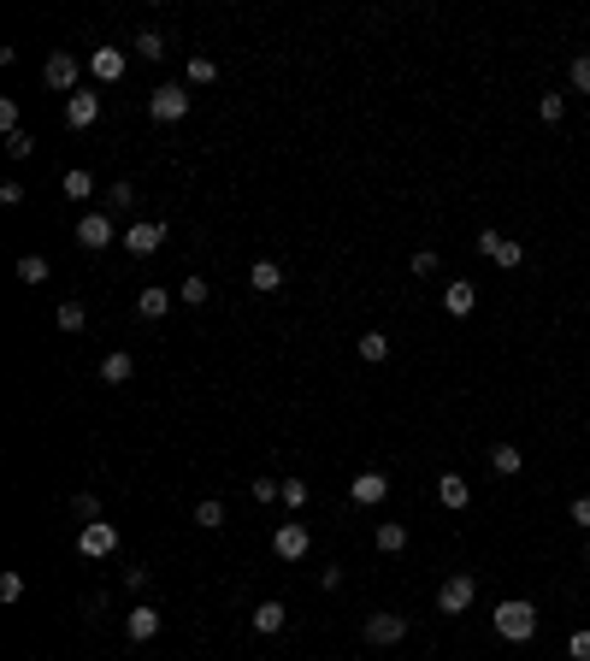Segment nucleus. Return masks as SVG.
Segmentation results:
<instances>
[{
    "label": "nucleus",
    "mask_w": 590,
    "mask_h": 661,
    "mask_svg": "<svg viewBox=\"0 0 590 661\" xmlns=\"http://www.w3.org/2000/svg\"><path fill=\"white\" fill-rule=\"evenodd\" d=\"M0 130L18 136V101H0Z\"/></svg>",
    "instance_id": "obj_41"
},
{
    "label": "nucleus",
    "mask_w": 590,
    "mask_h": 661,
    "mask_svg": "<svg viewBox=\"0 0 590 661\" xmlns=\"http://www.w3.org/2000/svg\"><path fill=\"white\" fill-rule=\"evenodd\" d=\"M567 514H573V526H585V532H590V496H573Z\"/></svg>",
    "instance_id": "obj_42"
},
{
    "label": "nucleus",
    "mask_w": 590,
    "mask_h": 661,
    "mask_svg": "<svg viewBox=\"0 0 590 661\" xmlns=\"http://www.w3.org/2000/svg\"><path fill=\"white\" fill-rule=\"evenodd\" d=\"M408 638V615H367V644H378V650H390V644H401Z\"/></svg>",
    "instance_id": "obj_8"
},
{
    "label": "nucleus",
    "mask_w": 590,
    "mask_h": 661,
    "mask_svg": "<svg viewBox=\"0 0 590 661\" xmlns=\"http://www.w3.org/2000/svg\"><path fill=\"white\" fill-rule=\"evenodd\" d=\"M472 596H479V584H472V573H455V579L437 584V615H467Z\"/></svg>",
    "instance_id": "obj_3"
},
{
    "label": "nucleus",
    "mask_w": 590,
    "mask_h": 661,
    "mask_svg": "<svg viewBox=\"0 0 590 661\" xmlns=\"http://www.w3.org/2000/svg\"><path fill=\"white\" fill-rule=\"evenodd\" d=\"M107 207H112V213H130V207H136V183H130V178H119V183L107 190Z\"/></svg>",
    "instance_id": "obj_25"
},
{
    "label": "nucleus",
    "mask_w": 590,
    "mask_h": 661,
    "mask_svg": "<svg viewBox=\"0 0 590 661\" xmlns=\"http://www.w3.org/2000/svg\"><path fill=\"white\" fill-rule=\"evenodd\" d=\"M148 112H154L160 124H178L183 112H190V89H178V83H160V89L148 95Z\"/></svg>",
    "instance_id": "obj_6"
},
{
    "label": "nucleus",
    "mask_w": 590,
    "mask_h": 661,
    "mask_svg": "<svg viewBox=\"0 0 590 661\" xmlns=\"http://www.w3.org/2000/svg\"><path fill=\"white\" fill-rule=\"evenodd\" d=\"M348 496H355V508H378L384 496H390V479H384V472H355V479H348Z\"/></svg>",
    "instance_id": "obj_11"
},
{
    "label": "nucleus",
    "mask_w": 590,
    "mask_h": 661,
    "mask_svg": "<svg viewBox=\"0 0 590 661\" xmlns=\"http://www.w3.org/2000/svg\"><path fill=\"white\" fill-rule=\"evenodd\" d=\"M42 83L47 89H59L71 101V95L83 89V66H78V54H66V47H59V54H47V66H42Z\"/></svg>",
    "instance_id": "obj_2"
},
{
    "label": "nucleus",
    "mask_w": 590,
    "mask_h": 661,
    "mask_svg": "<svg viewBox=\"0 0 590 661\" xmlns=\"http://www.w3.org/2000/svg\"><path fill=\"white\" fill-rule=\"evenodd\" d=\"M136 307H142V319H166L171 314V290L166 284H148V290L136 295Z\"/></svg>",
    "instance_id": "obj_20"
},
{
    "label": "nucleus",
    "mask_w": 590,
    "mask_h": 661,
    "mask_svg": "<svg viewBox=\"0 0 590 661\" xmlns=\"http://www.w3.org/2000/svg\"><path fill=\"white\" fill-rule=\"evenodd\" d=\"M561 112H567V95H543V101H537V119L543 124H561Z\"/></svg>",
    "instance_id": "obj_35"
},
{
    "label": "nucleus",
    "mask_w": 590,
    "mask_h": 661,
    "mask_svg": "<svg viewBox=\"0 0 590 661\" xmlns=\"http://www.w3.org/2000/svg\"><path fill=\"white\" fill-rule=\"evenodd\" d=\"M573 89H579V95H590V54H579V59H573Z\"/></svg>",
    "instance_id": "obj_38"
},
{
    "label": "nucleus",
    "mask_w": 590,
    "mask_h": 661,
    "mask_svg": "<svg viewBox=\"0 0 590 661\" xmlns=\"http://www.w3.org/2000/svg\"><path fill=\"white\" fill-rule=\"evenodd\" d=\"M472 307H479V290H472L467 278H455V284H443V314H455V319H467Z\"/></svg>",
    "instance_id": "obj_14"
},
{
    "label": "nucleus",
    "mask_w": 590,
    "mask_h": 661,
    "mask_svg": "<svg viewBox=\"0 0 590 661\" xmlns=\"http://www.w3.org/2000/svg\"><path fill=\"white\" fill-rule=\"evenodd\" d=\"M124 632H130V644L160 638V608H154V603H136L130 615H124Z\"/></svg>",
    "instance_id": "obj_12"
},
{
    "label": "nucleus",
    "mask_w": 590,
    "mask_h": 661,
    "mask_svg": "<svg viewBox=\"0 0 590 661\" xmlns=\"http://www.w3.org/2000/svg\"><path fill=\"white\" fill-rule=\"evenodd\" d=\"M284 508H301L307 502V479H284V496H278Z\"/></svg>",
    "instance_id": "obj_36"
},
{
    "label": "nucleus",
    "mask_w": 590,
    "mask_h": 661,
    "mask_svg": "<svg viewBox=\"0 0 590 661\" xmlns=\"http://www.w3.org/2000/svg\"><path fill=\"white\" fill-rule=\"evenodd\" d=\"M95 119H100V95L78 89V95H71V101H66V124H71V130H89Z\"/></svg>",
    "instance_id": "obj_13"
},
{
    "label": "nucleus",
    "mask_w": 590,
    "mask_h": 661,
    "mask_svg": "<svg viewBox=\"0 0 590 661\" xmlns=\"http://www.w3.org/2000/svg\"><path fill=\"white\" fill-rule=\"evenodd\" d=\"M71 514H78L83 526H95V520H100V496L95 491H78V496H71Z\"/></svg>",
    "instance_id": "obj_26"
},
{
    "label": "nucleus",
    "mask_w": 590,
    "mask_h": 661,
    "mask_svg": "<svg viewBox=\"0 0 590 661\" xmlns=\"http://www.w3.org/2000/svg\"><path fill=\"white\" fill-rule=\"evenodd\" d=\"M124 66H130V59H124V47H95V54H89V71H95L100 83H119Z\"/></svg>",
    "instance_id": "obj_15"
},
{
    "label": "nucleus",
    "mask_w": 590,
    "mask_h": 661,
    "mask_svg": "<svg viewBox=\"0 0 590 661\" xmlns=\"http://www.w3.org/2000/svg\"><path fill=\"white\" fill-rule=\"evenodd\" d=\"M378 550L384 555H401V550H408V526H401V520H384V526H378Z\"/></svg>",
    "instance_id": "obj_24"
},
{
    "label": "nucleus",
    "mask_w": 590,
    "mask_h": 661,
    "mask_svg": "<svg viewBox=\"0 0 590 661\" xmlns=\"http://www.w3.org/2000/svg\"><path fill=\"white\" fill-rule=\"evenodd\" d=\"M136 54H142V59H166V36H160V30H142V36H136Z\"/></svg>",
    "instance_id": "obj_30"
},
{
    "label": "nucleus",
    "mask_w": 590,
    "mask_h": 661,
    "mask_svg": "<svg viewBox=\"0 0 590 661\" xmlns=\"http://www.w3.org/2000/svg\"><path fill=\"white\" fill-rule=\"evenodd\" d=\"M567 656L573 661H590V632H573V638H567Z\"/></svg>",
    "instance_id": "obj_40"
},
{
    "label": "nucleus",
    "mask_w": 590,
    "mask_h": 661,
    "mask_svg": "<svg viewBox=\"0 0 590 661\" xmlns=\"http://www.w3.org/2000/svg\"><path fill=\"white\" fill-rule=\"evenodd\" d=\"M59 195H66V201H89V195H95V178H89V166H71L66 171V183H59Z\"/></svg>",
    "instance_id": "obj_19"
},
{
    "label": "nucleus",
    "mask_w": 590,
    "mask_h": 661,
    "mask_svg": "<svg viewBox=\"0 0 590 661\" xmlns=\"http://www.w3.org/2000/svg\"><path fill=\"white\" fill-rule=\"evenodd\" d=\"M112 550H119V526H112V520H95V526L78 532V555L100 561V555H112Z\"/></svg>",
    "instance_id": "obj_7"
},
{
    "label": "nucleus",
    "mask_w": 590,
    "mask_h": 661,
    "mask_svg": "<svg viewBox=\"0 0 590 661\" xmlns=\"http://www.w3.org/2000/svg\"><path fill=\"white\" fill-rule=\"evenodd\" d=\"M479 254H484V260H496L502 272L525 266V248L513 243V236H502V231H479Z\"/></svg>",
    "instance_id": "obj_5"
},
{
    "label": "nucleus",
    "mask_w": 590,
    "mask_h": 661,
    "mask_svg": "<svg viewBox=\"0 0 590 661\" xmlns=\"http://www.w3.org/2000/svg\"><path fill=\"white\" fill-rule=\"evenodd\" d=\"M437 272V248H419V254H413V278H431Z\"/></svg>",
    "instance_id": "obj_39"
},
{
    "label": "nucleus",
    "mask_w": 590,
    "mask_h": 661,
    "mask_svg": "<svg viewBox=\"0 0 590 661\" xmlns=\"http://www.w3.org/2000/svg\"><path fill=\"white\" fill-rule=\"evenodd\" d=\"M130 355H124V348H112L107 360H100V384H130Z\"/></svg>",
    "instance_id": "obj_22"
},
{
    "label": "nucleus",
    "mask_w": 590,
    "mask_h": 661,
    "mask_svg": "<svg viewBox=\"0 0 590 661\" xmlns=\"http://www.w3.org/2000/svg\"><path fill=\"white\" fill-rule=\"evenodd\" d=\"M18 596H24V573L6 567V573H0V603H18Z\"/></svg>",
    "instance_id": "obj_34"
},
{
    "label": "nucleus",
    "mask_w": 590,
    "mask_h": 661,
    "mask_svg": "<svg viewBox=\"0 0 590 661\" xmlns=\"http://www.w3.org/2000/svg\"><path fill=\"white\" fill-rule=\"evenodd\" d=\"M0 201L18 207V201H24V183H18V178H6V183H0Z\"/></svg>",
    "instance_id": "obj_43"
},
{
    "label": "nucleus",
    "mask_w": 590,
    "mask_h": 661,
    "mask_svg": "<svg viewBox=\"0 0 590 661\" xmlns=\"http://www.w3.org/2000/svg\"><path fill=\"white\" fill-rule=\"evenodd\" d=\"M307 526H301V520H284V526L278 532H272V555H278V561H301V555H307Z\"/></svg>",
    "instance_id": "obj_9"
},
{
    "label": "nucleus",
    "mask_w": 590,
    "mask_h": 661,
    "mask_svg": "<svg viewBox=\"0 0 590 661\" xmlns=\"http://www.w3.org/2000/svg\"><path fill=\"white\" fill-rule=\"evenodd\" d=\"M437 502H443V508H455V514H461V508L472 502V484L461 479V472H443V479H437Z\"/></svg>",
    "instance_id": "obj_17"
},
{
    "label": "nucleus",
    "mask_w": 590,
    "mask_h": 661,
    "mask_svg": "<svg viewBox=\"0 0 590 661\" xmlns=\"http://www.w3.org/2000/svg\"><path fill=\"white\" fill-rule=\"evenodd\" d=\"M491 467L502 472V479H513V472L525 467V455H520V449H513V443H496V449H491Z\"/></svg>",
    "instance_id": "obj_23"
},
{
    "label": "nucleus",
    "mask_w": 590,
    "mask_h": 661,
    "mask_svg": "<svg viewBox=\"0 0 590 661\" xmlns=\"http://www.w3.org/2000/svg\"><path fill=\"white\" fill-rule=\"evenodd\" d=\"M248 496H254V502H272V496H284V479H272V472H260V479L248 484Z\"/></svg>",
    "instance_id": "obj_32"
},
{
    "label": "nucleus",
    "mask_w": 590,
    "mask_h": 661,
    "mask_svg": "<svg viewBox=\"0 0 590 661\" xmlns=\"http://www.w3.org/2000/svg\"><path fill=\"white\" fill-rule=\"evenodd\" d=\"M207 295H212V284H207V278H183V284H178V302H190V307H201Z\"/></svg>",
    "instance_id": "obj_29"
},
{
    "label": "nucleus",
    "mask_w": 590,
    "mask_h": 661,
    "mask_svg": "<svg viewBox=\"0 0 590 661\" xmlns=\"http://www.w3.org/2000/svg\"><path fill=\"white\" fill-rule=\"evenodd\" d=\"M190 83H195V89H207V83H219V66H212L207 54H195V59H190Z\"/></svg>",
    "instance_id": "obj_28"
},
{
    "label": "nucleus",
    "mask_w": 590,
    "mask_h": 661,
    "mask_svg": "<svg viewBox=\"0 0 590 661\" xmlns=\"http://www.w3.org/2000/svg\"><path fill=\"white\" fill-rule=\"evenodd\" d=\"M248 290L278 295L284 290V266H278V260H254V266H248Z\"/></svg>",
    "instance_id": "obj_16"
},
{
    "label": "nucleus",
    "mask_w": 590,
    "mask_h": 661,
    "mask_svg": "<svg viewBox=\"0 0 590 661\" xmlns=\"http://www.w3.org/2000/svg\"><path fill=\"white\" fill-rule=\"evenodd\" d=\"M195 526L201 532H219L224 526V502H212V496H207V502H195Z\"/></svg>",
    "instance_id": "obj_27"
},
{
    "label": "nucleus",
    "mask_w": 590,
    "mask_h": 661,
    "mask_svg": "<svg viewBox=\"0 0 590 661\" xmlns=\"http://www.w3.org/2000/svg\"><path fill=\"white\" fill-rule=\"evenodd\" d=\"M355 355L367 360V367H378V360H390V336H384V331H360Z\"/></svg>",
    "instance_id": "obj_21"
},
{
    "label": "nucleus",
    "mask_w": 590,
    "mask_h": 661,
    "mask_svg": "<svg viewBox=\"0 0 590 661\" xmlns=\"http://www.w3.org/2000/svg\"><path fill=\"white\" fill-rule=\"evenodd\" d=\"M18 278H24V284H47V260H42V254H24V260H18Z\"/></svg>",
    "instance_id": "obj_33"
},
{
    "label": "nucleus",
    "mask_w": 590,
    "mask_h": 661,
    "mask_svg": "<svg viewBox=\"0 0 590 661\" xmlns=\"http://www.w3.org/2000/svg\"><path fill=\"white\" fill-rule=\"evenodd\" d=\"M248 620H254V632H260V638H278V632H284V620H290V608H284V603H260Z\"/></svg>",
    "instance_id": "obj_18"
},
{
    "label": "nucleus",
    "mask_w": 590,
    "mask_h": 661,
    "mask_svg": "<svg viewBox=\"0 0 590 661\" xmlns=\"http://www.w3.org/2000/svg\"><path fill=\"white\" fill-rule=\"evenodd\" d=\"M119 243L130 248V254H160V248H166V224H160V219H130Z\"/></svg>",
    "instance_id": "obj_4"
},
{
    "label": "nucleus",
    "mask_w": 590,
    "mask_h": 661,
    "mask_svg": "<svg viewBox=\"0 0 590 661\" xmlns=\"http://www.w3.org/2000/svg\"><path fill=\"white\" fill-rule=\"evenodd\" d=\"M124 231H112V213H83L78 219V248H107V243H119Z\"/></svg>",
    "instance_id": "obj_10"
},
{
    "label": "nucleus",
    "mask_w": 590,
    "mask_h": 661,
    "mask_svg": "<svg viewBox=\"0 0 590 661\" xmlns=\"http://www.w3.org/2000/svg\"><path fill=\"white\" fill-rule=\"evenodd\" d=\"M83 325H89L83 302H59V331H83Z\"/></svg>",
    "instance_id": "obj_31"
},
{
    "label": "nucleus",
    "mask_w": 590,
    "mask_h": 661,
    "mask_svg": "<svg viewBox=\"0 0 590 661\" xmlns=\"http://www.w3.org/2000/svg\"><path fill=\"white\" fill-rule=\"evenodd\" d=\"M30 148H36V136H30V130L6 136V154H12V160H30Z\"/></svg>",
    "instance_id": "obj_37"
},
{
    "label": "nucleus",
    "mask_w": 590,
    "mask_h": 661,
    "mask_svg": "<svg viewBox=\"0 0 590 661\" xmlns=\"http://www.w3.org/2000/svg\"><path fill=\"white\" fill-rule=\"evenodd\" d=\"M585 561H590V532H585Z\"/></svg>",
    "instance_id": "obj_44"
},
{
    "label": "nucleus",
    "mask_w": 590,
    "mask_h": 661,
    "mask_svg": "<svg viewBox=\"0 0 590 661\" xmlns=\"http://www.w3.org/2000/svg\"><path fill=\"white\" fill-rule=\"evenodd\" d=\"M491 626H496V638H508V644H532L537 638V608L525 603V596H508V603H496Z\"/></svg>",
    "instance_id": "obj_1"
}]
</instances>
